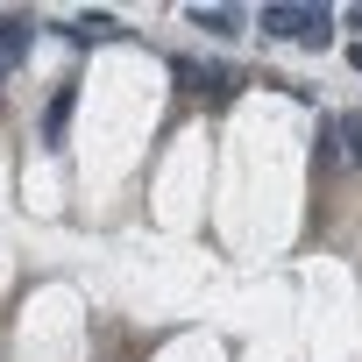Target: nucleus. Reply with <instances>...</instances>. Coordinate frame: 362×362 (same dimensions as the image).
<instances>
[{
    "mask_svg": "<svg viewBox=\"0 0 362 362\" xmlns=\"http://www.w3.org/2000/svg\"><path fill=\"white\" fill-rule=\"evenodd\" d=\"M263 36H298V43H327L334 36V15L327 8H263Z\"/></svg>",
    "mask_w": 362,
    "mask_h": 362,
    "instance_id": "obj_1",
    "label": "nucleus"
},
{
    "mask_svg": "<svg viewBox=\"0 0 362 362\" xmlns=\"http://www.w3.org/2000/svg\"><path fill=\"white\" fill-rule=\"evenodd\" d=\"M64 128H71V86L50 100V114H43V149H64Z\"/></svg>",
    "mask_w": 362,
    "mask_h": 362,
    "instance_id": "obj_2",
    "label": "nucleus"
},
{
    "mask_svg": "<svg viewBox=\"0 0 362 362\" xmlns=\"http://www.w3.org/2000/svg\"><path fill=\"white\" fill-rule=\"evenodd\" d=\"M192 22L214 29V36H235V15H228V8H192Z\"/></svg>",
    "mask_w": 362,
    "mask_h": 362,
    "instance_id": "obj_3",
    "label": "nucleus"
},
{
    "mask_svg": "<svg viewBox=\"0 0 362 362\" xmlns=\"http://www.w3.org/2000/svg\"><path fill=\"white\" fill-rule=\"evenodd\" d=\"M341 149L362 156V114H341Z\"/></svg>",
    "mask_w": 362,
    "mask_h": 362,
    "instance_id": "obj_4",
    "label": "nucleus"
},
{
    "mask_svg": "<svg viewBox=\"0 0 362 362\" xmlns=\"http://www.w3.org/2000/svg\"><path fill=\"white\" fill-rule=\"evenodd\" d=\"M348 64H355V71H362V43H355V50H348Z\"/></svg>",
    "mask_w": 362,
    "mask_h": 362,
    "instance_id": "obj_5",
    "label": "nucleus"
},
{
    "mask_svg": "<svg viewBox=\"0 0 362 362\" xmlns=\"http://www.w3.org/2000/svg\"><path fill=\"white\" fill-rule=\"evenodd\" d=\"M348 29H362V8H348Z\"/></svg>",
    "mask_w": 362,
    "mask_h": 362,
    "instance_id": "obj_6",
    "label": "nucleus"
},
{
    "mask_svg": "<svg viewBox=\"0 0 362 362\" xmlns=\"http://www.w3.org/2000/svg\"><path fill=\"white\" fill-rule=\"evenodd\" d=\"M0 78H8V57H0Z\"/></svg>",
    "mask_w": 362,
    "mask_h": 362,
    "instance_id": "obj_7",
    "label": "nucleus"
}]
</instances>
